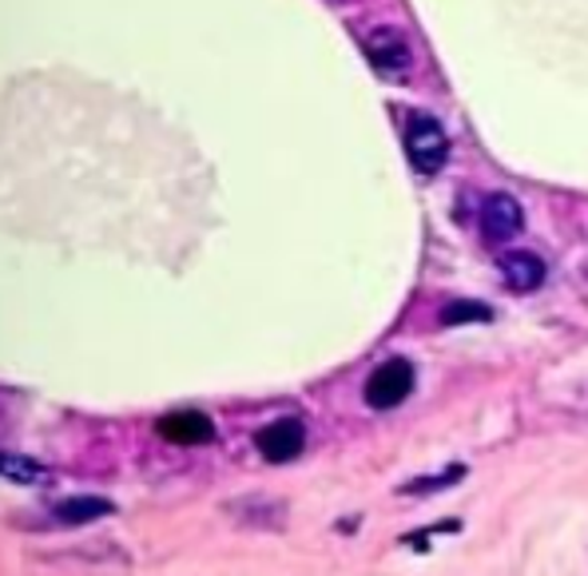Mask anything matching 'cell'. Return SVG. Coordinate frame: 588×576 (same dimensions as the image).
<instances>
[{"instance_id":"obj_1","label":"cell","mask_w":588,"mask_h":576,"mask_svg":"<svg viewBox=\"0 0 588 576\" xmlns=\"http://www.w3.org/2000/svg\"><path fill=\"white\" fill-rule=\"evenodd\" d=\"M406 155L422 175H437L449 160L446 128L426 112H409L406 115Z\"/></svg>"},{"instance_id":"obj_2","label":"cell","mask_w":588,"mask_h":576,"mask_svg":"<svg viewBox=\"0 0 588 576\" xmlns=\"http://www.w3.org/2000/svg\"><path fill=\"white\" fill-rule=\"evenodd\" d=\"M366 406L371 410H394L414 394V366L406 358H389L366 378Z\"/></svg>"},{"instance_id":"obj_3","label":"cell","mask_w":588,"mask_h":576,"mask_svg":"<svg viewBox=\"0 0 588 576\" xmlns=\"http://www.w3.org/2000/svg\"><path fill=\"white\" fill-rule=\"evenodd\" d=\"M223 513H227L235 525H243V529H266V533H283L286 517H291L286 501L266 497V493H247V497L223 501Z\"/></svg>"},{"instance_id":"obj_4","label":"cell","mask_w":588,"mask_h":576,"mask_svg":"<svg viewBox=\"0 0 588 576\" xmlns=\"http://www.w3.org/2000/svg\"><path fill=\"white\" fill-rule=\"evenodd\" d=\"M303 445H306L303 417H278V422L263 425V430L255 434V449L275 465L294 462V457L303 454Z\"/></svg>"},{"instance_id":"obj_5","label":"cell","mask_w":588,"mask_h":576,"mask_svg":"<svg viewBox=\"0 0 588 576\" xmlns=\"http://www.w3.org/2000/svg\"><path fill=\"white\" fill-rule=\"evenodd\" d=\"M525 231V211L509 191H494L481 203V235L485 243H509Z\"/></svg>"},{"instance_id":"obj_6","label":"cell","mask_w":588,"mask_h":576,"mask_svg":"<svg viewBox=\"0 0 588 576\" xmlns=\"http://www.w3.org/2000/svg\"><path fill=\"white\" fill-rule=\"evenodd\" d=\"M366 57H371V64L378 68L382 77H406L409 64H414V52H409V40L402 37L398 29H374L371 37H366Z\"/></svg>"},{"instance_id":"obj_7","label":"cell","mask_w":588,"mask_h":576,"mask_svg":"<svg viewBox=\"0 0 588 576\" xmlns=\"http://www.w3.org/2000/svg\"><path fill=\"white\" fill-rule=\"evenodd\" d=\"M160 437H168L175 445H203L215 437V425L200 410H175V414L160 417Z\"/></svg>"},{"instance_id":"obj_8","label":"cell","mask_w":588,"mask_h":576,"mask_svg":"<svg viewBox=\"0 0 588 576\" xmlns=\"http://www.w3.org/2000/svg\"><path fill=\"white\" fill-rule=\"evenodd\" d=\"M497 271H501L509 291H521V294L537 291L545 283V259L533 255V251H509V255H501Z\"/></svg>"},{"instance_id":"obj_9","label":"cell","mask_w":588,"mask_h":576,"mask_svg":"<svg viewBox=\"0 0 588 576\" xmlns=\"http://www.w3.org/2000/svg\"><path fill=\"white\" fill-rule=\"evenodd\" d=\"M57 525H64V529H77V525H92V521H104V517H115V501L108 497H92V493H84V497H68L57 505Z\"/></svg>"},{"instance_id":"obj_10","label":"cell","mask_w":588,"mask_h":576,"mask_svg":"<svg viewBox=\"0 0 588 576\" xmlns=\"http://www.w3.org/2000/svg\"><path fill=\"white\" fill-rule=\"evenodd\" d=\"M0 473H4V482L9 485H24V489L52 485V469H44V465L32 462V457H24V454H12V449L0 454Z\"/></svg>"},{"instance_id":"obj_11","label":"cell","mask_w":588,"mask_h":576,"mask_svg":"<svg viewBox=\"0 0 588 576\" xmlns=\"http://www.w3.org/2000/svg\"><path fill=\"white\" fill-rule=\"evenodd\" d=\"M442 326H469V322H494V306L474 303V299H449L442 311H437Z\"/></svg>"},{"instance_id":"obj_12","label":"cell","mask_w":588,"mask_h":576,"mask_svg":"<svg viewBox=\"0 0 588 576\" xmlns=\"http://www.w3.org/2000/svg\"><path fill=\"white\" fill-rule=\"evenodd\" d=\"M465 477V465H446L442 473H434V477H414V482L398 485L402 497H426V493H442L449 489V485H457Z\"/></svg>"}]
</instances>
